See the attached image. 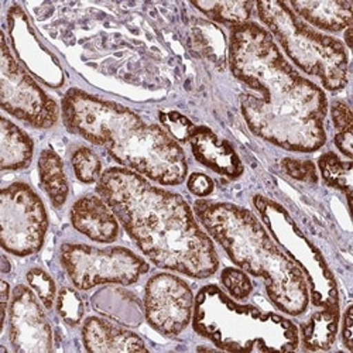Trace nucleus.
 <instances>
[{
    "instance_id": "1",
    "label": "nucleus",
    "mask_w": 353,
    "mask_h": 353,
    "mask_svg": "<svg viewBox=\"0 0 353 353\" xmlns=\"http://www.w3.org/2000/svg\"><path fill=\"white\" fill-rule=\"evenodd\" d=\"M229 67L254 94H243L241 110L253 134L296 153H314L327 143V95L304 78L263 26L232 27Z\"/></svg>"
},
{
    "instance_id": "2",
    "label": "nucleus",
    "mask_w": 353,
    "mask_h": 353,
    "mask_svg": "<svg viewBox=\"0 0 353 353\" xmlns=\"http://www.w3.org/2000/svg\"><path fill=\"white\" fill-rule=\"evenodd\" d=\"M97 191L139 250L157 268L198 280L218 272L215 246L181 195L121 167L105 170Z\"/></svg>"
},
{
    "instance_id": "3",
    "label": "nucleus",
    "mask_w": 353,
    "mask_h": 353,
    "mask_svg": "<svg viewBox=\"0 0 353 353\" xmlns=\"http://www.w3.org/2000/svg\"><path fill=\"white\" fill-rule=\"evenodd\" d=\"M61 114L68 132L105 147L123 168L161 185L185 181L188 164L179 141L133 110L74 88L63 98Z\"/></svg>"
},
{
    "instance_id": "4",
    "label": "nucleus",
    "mask_w": 353,
    "mask_h": 353,
    "mask_svg": "<svg viewBox=\"0 0 353 353\" xmlns=\"http://www.w3.org/2000/svg\"><path fill=\"white\" fill-rule=\"evenodd\" d=\"M194 211L203 226L248 274L260 277L277 310L291 316L303 315L310 304V291L303 272L274 243L253 212L230 202L199 199Z\"/></svg>"
},
{
    "instance_id": "5",
    "label": "nucleus",
    "mask_w": 353,
    "mask_h": 353,
    "mask_svg": "<svg viewBox=\"0 0 353 353\" xmlns=\"http://www.w3.org/2000/svg\"><path fill=\"white\" fill-rule=\"evenodd\" d=\"M192 325L196 334L228 352H292L300 343L299 330L290 319L238 304L214 284L198 291Z\"/></svg>"
},
{
    "instance_id": "6",
    "label": "nucleus",
    "mask_w": 353,
    "mask_h": 353,
    "mask_svg": "<svg viewBox=\"0 0 353 353\" xmlns=\"http://www.w3.org/2000/svg\"><path fill=\"white\" fill-rule=\"evenodd\" d=\"M260 21L301 71L316 77L327 91L338 92L347 83L349 60L338 39L318 33L285 2L254 3Z\"/></svg>"
},
{
    "instance_id": "7",
    "label": "nucleus",
    "mask_w": 353,
    "mask_h": 353,
    "mask_svg": "<svg viewBox=\"0 0 353 353\" xmlns=\"http://www.w3.org/2000/svg\"><path fill=\"white\" fill-rule=\"evenodd\" d=\"M253 205L281 250L303 272L311 303L319 308H339V292L328 264L290 214L280 203L263 195H256Z\"/></svg>"
},
{
    "instance_id": "8",
    "label": "nucleus",
    "mask_w": 353,
    "mask_h": 353,
    "mask_svg": "<svg viewBox=\"0 0 353 353\" xmlns=\"http://www.w3.org/2000/svg\"><path fill=\"white\" fill-rule=\"evenodd\" d=\"M60 259L74 287L82 291L101 284L132 285L150 270L144 259L122 246L99 249L65 243Z\"/></svg>"
},
{
    "instance_id": "9",
    "label": "nucleus",
    "mask_w": 353,
    "mask_h": 353,
    "mask_svg": "<svg viewBox=\"0 0 353 353\" xmlns=\"http://www.w3.org/2000/svg\"><path fill=\"white\" fill-rule=\"evenodd\" d=\"M48 230L41 198L24 183H13L0 192V241L5 252L26 257L37 253Z\"/></svg>"
},
{
    "instance_id": "10",
    "label": "nucleus",
    "mask_w": 353,
    "mask_h": 353,
    "mask_svg": "<svg viewBox=\"0 0 353 353\" xmlns=\"http://www.w3.org/2000/svg\"><path fill=\"white\" fill-rule=\"evenodd\" d=\"M0 98L5 112L36 129H51L60 119L57 102L16 61L2 34Z\"/></svg>"
},
{
    "instance_id": "11",
    "label": "nucleus",
    "mask_w": 353,
    "mask_h": 353,
    "mask_svg": "<svg viewBox=\"0 0 353 353\" xmlns=\"http://www.w3.org/2000/svg\"><path fill=\"white\" fill-rule=\"evenodd\" d=\"M195 299L190 285L170 273L154 274L145 284L144 316L165 336L181 334L192 319Z\"/></svg>"
},
{
    "instance_id": "12",
    "label": "nucleus",
    "mask_w": 353,
    "mask_h": 353,
    "mask_svg": "<svg viewBox=\"0 0 353 353\" xmlns=\"http://www.w3.org/2000/svg\"><path fill=\"white\" fill-rule=\"evenodd\" d=\"M36 292L16 285L9 304V338L17 353H40L52 349V331Z\"/></svg>"
},
{
    "instance_id": "13",
    "label": "nucleus",
    "mask_w": 353,
    "mask_h": 353,
    "mask_svg": "<svg viewBox=\"0 0 353 353\" xmlns=\"http://www.w3.org/2000/svg\"><path fill=\"white\" fill-rule=\"evenodd\" d=\"M9 26L14 47L24 64L47 85L61 86L64 77L60 64L37 41L24 12L19 6L10 9Z\"/></svg>"
},
{
    "instance_id": "14",
    "label": "nucleus",
    "mask_w": 353,
    "mask_h": 353,
    "mask_svg": "<svg viewBox=\"0 0 353 353\" xmlns=\"http://www.w3.org/2000/svg\"><path fill=\"white\" fill-rule=\"evenodd\" d=\"M72 226L98 243H113L119 236V221L99 195H85L75 201L70 212Z\"/></svg>"
},
{
    "instance_id": "15",
    "label": "nucleus",
    "mask_w": 353,
    "mask_h": 353,
    "mask_svg": "<svg viewBox=\"0 0 353 353\" xmlns=\"http://www.w3.org/2000/svg\"><path fill=\"white\" fill-rule=\"evenodd\" d=\"M190 144L198 163L219 175L236 180L243 174V164L232 144L207 126H195L190 136Z\"/></svg>"
},
{
    "instance_id": "16",
    "label": "nucleus",
    "mask_w": 353,
    "mask_h": 353,
    "mask_svg": "<svg viewBox=\"0 0 353 353\" xmlns=\"http://www.w3.org/2000/svg\"><path fill=\"white\" fill-rule=\"evenodd\" d=\"M82 341L88 352H147L143 339L125 328L99 318H86L82 327Z\"/></svg>"
},
{
    "instance_id": "17",
    "label": "nucleus",
    "mask_w": 353,
    "mask_h": 353,
    "mask_svg": "<svg viewBox=\"0 0 353 353\" xmlns=\"http://www.w3.org/2000/svg\"><path fill=\"white\" fill-rule=\"evenodd\" d=\"M294 14L323 32L338 33L352 26V2L342 0H316V2H290Z\"/></svg>"
},
{
    "instance_id": "18",
    "label": "nucleus",
    "mask_w": 353,
    "mask_h": 353,
    "mask_svg": "<svg viewBox=\"0 0 353 353\" xmlns=\"http://www.w3.org/2000/svg\"><path fill=\"white\" fill-rule=\"evenodd\" d=\"M34 143L23 129L8 117L0 121V167L3 171H17L30 165Z\"/></svg>"
},
{
    "instance_id": "19",
    "label": "nucleus",
    "mask_w": 353,
    "mask_h": 353,
    "mask_svg": "<svg viewBox=\"0 0 353 353\" xmlns=\"http://www.w3.org/2000/svg\"><path fill=\"white\" fill-rule=\"evenodd\" d=\"M94 308L105 316H109L125 325L136 327L141 322V307L130 292L121 288H105L92 299Z\"/></svg>"
},
{
    "instance_id": "20",
    "label": "nucleus",
    "mask_w": 353,
    "mask_h": 353,
    "mask_svg": "<svg viewBox=\"0 0 353 353\" xmlns=\"http://www.w3.org/2000/svg\"><path fill=\"white\" fill-rule=\"evenodd\" d=\"M40 183L55 208H63L70 194L64 163L52 149H46L39 157Z\"/></svg>"
},
{
    "instance_id": "21",
    "label": "nucleus",
    "mask_w": 353,
    "mask_h": 353,
    "mask_svg": "<svg viewBox=\"0 0 353 353\" xmlns=\"http://www.w3.org/2000/svg\"><path fill=\"white\" fill-rule=\"evenodd\" d=\"M339 308H322L301 325V338L307 350H328L336 338Z\"/></svg>"
},
{
    "instance_id": "22",
    "label": "nucleus",
    "mask_w": 353,
    "mask_h": 353,
    "mask_svg": "<svg viewBox=\"0 0 353 353\" xmlns=\"http://www.w3.org/2000/svg\"><path fill=\"white\" fill-rule=\"evenodd\" d=\"M192 6L198 9L215 23L229 24L236 27L245 24L252 17L253 2H192Z\"/></svg>"
},
{
    "instance_id": "23",
    "label": "nucleus",
    "mask_w": 353,
    "mask_h": 353,
    "mask_svg": "<svg viewBox=\"0 0 353 353\" xmlns=\"http://www.w3.org/2000/svg\"><path fill=\"white\" fill-rule=\"evenodd\" d=\"M319 172L327 185L346 194L350 205L352 195V161H342L335 153L322 154L318 160Z\"/></svg>"
},
{
    "instance_id": "24",
    "label": "nucleus",
    "mask_w": 353,
    "mask_h": 353,
    "mask_svg": "<svg viewBox=\"0 0 353 353\" xmlns=\"http://www.w3.org/2000/svg\"><path fill=\"white\" fill-rule=\"evenodd\" d=\"M72 168L77 179L83 184L98 183L102 175V163L90 147H78L71 156Z\"/></svg>"
},
{
    "instance_id": "25",
    "label": "nucleus",
    "mask_w": 353,
    "mask_h": 353,
    "mask_svg": "<svg viewBox=\"0 0 353 353\" xmlns=\"http://www.w3.org/2000/svg\"><path fill=\"white\" fill-rule=\"evenodd\" d=\"M27 283L36 292L40 303L46 310H51L57 300V287L51 276L43 269H32L27 272Z\"/></svg>"
},
{
    "instance_id": "26",
    "label": "nucleus",
    "mask_w": 353,
    "mask_h": 353,
    "mask_svg": "<svg viewBox=\"0 0 353 353\" xmlns=\"http://www.w3.org/2000/svg\"><path fill=\"white\" fill-rule=\"evenodd\" d=\"M57 311L71 327L78 325L83 316V301L72 288H63L57 297Z\"/></svg>"
},
{
    "instance_id": "27",
    "label": "nucleus",
    "mask_w": 353,
    "mask_h": 353,
    "mask_svg": "<svg viewBox=\"0 0 353 353\" xmlns=\"http://www.w3.org/2000/svg\"><path fill=\"white\" fill-rule=\"evenodd\" d=\"M221 281L230 294V297L238 301L246 300L253 291V284L249 276L246 274V272H242L239 269L226 268L221 274Z\"/></svg>"
},
{
    "instance_id": "28",
    "label": "nucleus",
    "mask_w": 353,
    "mask_h": 353,
    "mask_svg": "<svg viewBox=\"0 0 353 353\" xmlns=\"http://www.w3.org/2000/svg\"><path fill=\"white\" fill-rule=\"evenodd\" d=\"M160 122L167 129L165 132L175 141H188L195 125L179 112H163L160 113Z\"/></svg>"
},
{
    "instance_id": "29",
    "label": "nucleus",
    "mask_w": 353,
    "mask_h": 353,
    "mask_svg": "<svg viewBox=\"0 0 353 353\" xmlns=\"http://www.w3.org/2000/svg\"><path fill=\"white\" fill-rule=\"evenodd\" d=\"M281 168L291 179L315 184L318 181V174L315 164L310 160H297V159H284L281 161Z\"/></svg>"
},
{
    "instance_id": "30",
    "label": "nucleus",
    "mask_w": 353,
    "mask_h": 353,
    "mask_svg": "<svg viewBox=\"0 0 353 353\" xmlns=\"http://www.w3.org/2000/svg\"><path fill=\"white\" fill-rule=\"evenodd\" d=\"M331 117L332 123L338 132L352 130L353 128V114L350 108L341 101H336L331 106Z\"/></svg>"
},
{
    "instance_id": "31",
    "label": "nucleus",
    "mask_w": 353,
    "mask_h": 353,
    "mask_svg": "<svg viewBox=\"0 0 353 353\" xmlns=\"http://www.w3.org/2000/svg\"><path fill=\"white\" fill-rule=\"evenodd\" d=\"M187 185H188V190L194 195L201 196V198L211 195L215 190V184H214L211 176H208L207 174H203V172H192L188 176Z\"/></svg>"
},
{
    "instance_id": "32",
    "label": "nucleus",
    "mask_w": 353,
    "mask_h": 353,
    "mask_svg": "<svg viewBox=\"0 0 353 353\" xmlns=\"http://www.w3.org/2000/svg\"><path fill=\"white\" fill-rule=\"evenodd\" d=\"M353 307L349 305L343 315L342 322V341L347 350H353Z\"/></svg>"
},
{
    "instance_id": "33",
    "label": "nucleus",
    "mask_w": 353,
    "mask_h": 353,
    "mask_svg": "<svg viewBox=\"0 0 353 353\" xmlns=\"http://www.w3.org/2000/svg\"><path fill=\"white\" fill-rule=\"evenodd\" d=\"M335 145L338 147V150L345 154L347 159L353 157V147H352V141H353V132L352 130H345V132H338L335 139Z\"/></svg>"
},
{
    "instance_id": "34",
    "label": "nucleus",
    "mask_w": 353,
    "mask_h": 353,
    "mask_svg": "<svg viewBox=\"0 0 353 353\" xmlns=\"http://www.w3.org/2000/svg\"><path fill=\"white\" fill-rule=\"evenodd\" d=\"M10 287L6 281H2V330L5 328L6 316H8V308H9V299H10Z\"/></svg>"
},
{
    "instance_id": "35",
    "label": "nucleus",
    "mask_w": 353,
    "mask_h": 353,
    "mask_svg": "<svg viewBox=\"0 0 353 353\" xmlns=\"http://www.w3.org/2000/svg\"><path fill=\"white\" fill-rule=\"evenodd\" d=\"M350 37H352V26L346 28V33H345V40H346V44H347L349 48L352 47V40H350Z\"/></svg>"
}]
</instances>
